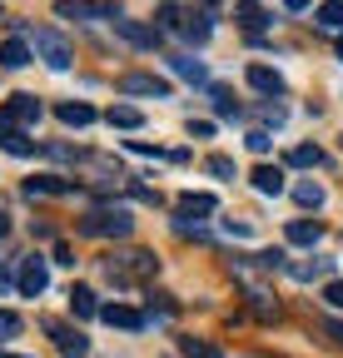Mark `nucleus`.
I'll return each mask as SVG.
<instances>
[{"label": "nucleus", "instance_id": "1", "mask_svg": "<svg viewBox=\"0 0 343 358\" xmlns=\"http://www.w3.org/2000/svg\"><path fill=\"white\" fill-rule=\"evenodd\" d=\"M159 268V259L149 254V249H130V254H110L105 259V274L115 279V284H130V279H149Z\"/></svg>", "mask_w": 343, "mask_h": 358}, {"label": "nucleus", "instance_id": "2", "mask_svg": "<svg viewBox=\"0 0 343 358\" xmlns=\"http://www.w3.org/2000/svg\"><path fill=\"white\" fill-rule=\"evenodd\" d=\"M130 229H135L130 209H95L80 219V234H90V239H124Z\"/></svg>", "mask_w": 343, "mask_h": 358}, {"label": "nucleus", "instance_id": "3", "mask_svg": "<svg viewBox=\"0 0 343 358\" xmlns=\"http://www.w3.org/2000/svg\"><path fill=\"white\" fill-rule=\"evenodd\" d=\"M60 20H119L115 0H55Z\"/></svg>", "mask_w": 343, "mask_h": 358}, {"label": "nucleus", "instance_id": "4", "mask_svg": "<svg viewBox=\"0 0 343 358\" xmlns=\"http://www.w3.org/2000/svg\"><path fill=\"white\" fill-rule=\"evenodd\" d=\"M35 50L45 55V65H50V70H70V65H75L70 40H65V35H55V30H35Z\"/></svg>", "mask_w": 343, "mask_h": 358}, {"label": "nucleus", "instance_id": "5", "mask_svg": "<svg viewBox=\"0 0 343 358\" xmlns=\"http://www.w3.org/2000/svg\"><path fill=\"white\" fill-rule=\"evenodd\" d=\"M35 120H40V100H35V95H15L10 105H0V129L35 124Z\"/></svg>", "mask_w": 343, "mask_h": 358}, {"label": "nucleus", "instance_id": "6", "mask_svg": "<svg viewBox=\"0 0 343 358\" xmlns=\"http://www.w3.org/2000/svg\"><path fill=\"white\" fill-rule=\"evenodd\" d=\"M45 329H50V338H55V348H60L65 358H90V338H85L80 329H70V324H55V319H50Z\"/></svg>", "mask_w": 343, "mask_h": 358}, {"label": "nucleus", "instance_id": "7", "mask_svg": "<svg viewBox=\"0 0 343 358\" xmlns=\"http://www.w3.org/2000/svg\"><path fill=\"white\" fill-rule=\"evenodd\" d=\"M119 95H154V100H164V95H169V80L130 70V75H119Z\"/></svg>", "mask_w": 343, "mask_h": 358}, {"label": "nucleus", "instance_id": "8", "mask_svg": "<svg viewBox=\"0 0 343 358\" xmlns=\"http://www.w3.org/2000/svg\"><path fill=\"white\" fill-rule=\"evenodd\" d=\"M115 35H124V40H130V45H145V50H154V45H159V25H140V20H115Z\"/></svg>", "mask_w": 343, "mask_h": 358}, {"label": "nucleus", "instance_id": "9", "mask_svg": "<svg viewBox=\"0 0 343 358\" xmlns=\"http://www.w3.org/2000/svg\"><path fill=\"white\" fill-rule=\"evenodd\" d=\"M100 319H105L110 329H145V313L130 308V303H105V308H100Z\"/></svg>", "mask_w": 343, "mask_h": 358}, {"label": "nucleus", "instance_id": "10", "mask_svg": "<svg viewBox=\"0 0 343 358\" xmlns=\"http://www.w3.org/2000/svg\"><path fill=\"white\" fill-rule=\"evenodd\" d=\"M45 284H50V274H45V259H25L20 264V294H45Z\"/></svg>", "mask_w": 343, "mask_h": 358}, {"label": "nucleus", "instance_id": "11", "mask_svg": "<svg viewBox=\"0 0 343 358\" xmlns=\"http://www.w3.org/2000/svg\"><path fill=\"white\" fill-rule=\"evenodd\" d=\"M25 194L35 199V194H75V185L70 179H60V174H35V179H25Z\"/></svg>", "mask_w": 343, "mask_h": 358}, {"label": "nucleus", "instance_id": "12", "mask_svg": "<svg viewBox=\"0 0 343 358\" xmlns=\"http://www.w3.org/2000/svg\"><path fill=\"white\" fill-rule=\"evenodd\" d=\"M249 85L259 90V95H284V75L269 70V65H249Z\"/></svg>", "mask_w": 343, "mask_h": 358}, {"label": "nucleus", "instance_id": "13", "mask_svg": "<svg viewBox=\"0 0 343 358\" xmlns=\"http://www.w3.org/2000/svg\"><path fill=\"white\" fill-rule=\"evenodd\" d=\"M254 189L259 194H284V169L279 164H259L254 169Z\"/></svg>", "mask_w": 343, "mask_h": 358}, {"label": "nucleus", "instance_id": "14", "mask_svg": "<svg viewBox=\"0 0 343 358\" xmlns=\"http://www.w3.org/2000/svg\"><path fill=\"white\" fill-rule=\"evenodd\" d=\"M70 308H75V319H95V313H100V299H95V289L75 284V289H70Z\"/></svg>", "mask_w": 343, "mask_h": 358}, {"label": "nucleus", "instance_id": "15", "mask_svg": "<svg viewBox=\"0 0 343 358\" xmlns=\"http://www.w3.org/2000/svg\"><path fill=\"white\" fill-rule=\"evenodd\" d=\"M234 20H239V25H244L249 35H259V30L269 25V15H264L259 6H254V0H239V6H234Z\"/></svg>", "mask_w": 343, "mask_h": 358}, {"label": "nucleus", "instance_id": "16", "mask_svg": "<svg viewBox=\"0 0 343 358\" xmlns=\"http://www.w3.org/2000/svg\"><path fill=\"white\" fill-rule=\"evenodd\" d=\"M323 239V224L319 219H293L289 224V244H319Z\"/></svg>", "mask_w": 343, "mask_h": 358}, {"label": "nucleus", "instance_id": "17", "mask_svg": "<svg viewBox=\"0 0 343 358\" xmlns=\"http://www.w3.org/2000/svg\"><path fill=\"white\" fill-rule=\"evenodd\" d=\"M214 209H219V199H214V194H180V214L184 219H194V214H214Z\"/></svg>", "mask_w": 343, "mask_h": 358}, {"label": "nucleus", "instance_id": "18", "mask_svg": "<svg viewBox=\"0 0 343 358\" xmlns=\"http://www.w3.org/2000/svg\"><path fill=\"white\" fill-rule=\"evenodd\" d=\"M194 45H204L209 35H214V20H209V10H194V15H184V25H180Z\"/></svg>", "mask_w": 343, "mask_h": 358}, {"label": "nucleus", "instance_id": "19", "mask_svg": "<svg viewBox=\"0 0 343 358\" xmlns=\"http://www.w3.org/2000/svg\"><path fill=\"white\" fill-rule=\"evenodd\" d=\"M55 115H60L65 124H75V129H85V124H90V120H95V110H90V105H85V100H65V105H60Z\"/></svg>", "mask_w": 343, "mask_h": 358}, {"label": "nucleus", "instance_id": "20", "mask_svg": "<svg viewBox=\"0 0 343 358\" xmlns=\"http://www.w3.org/2000/svg\"><path fill=\"white\" fill-rule=\"evenodd\" d=\"M0 65H6V70L30 65V45H25V40H6V45H0Z\"/></svg>", "mask_w": 343, "mask_h": 358}, {"label": "nucleus", "instance_id": "21", "mask_svg": "<svg viewBox=\"0 0 343 358\" xmlns=\"http://www.w3.org/2000/svg\"><path fill=\"white\" fill-rule=\"evenodd\" d=\"M289 164H298V169H319V164H323V150H319V145H293V150H289Z\"/></svg>", "mask_w": 343, "mask_h": 358}, {"label": "nucleus", "instance_id": "22", "mask_svg": "<svg viewBox=\"0 0 343 358\" xmlns=\"http://www.w3.org/2000/svg\"><path fill=\"white\" fill-rule=\"evenodd\" d=\"M0 150H6V155H20V159H25V155H35V145L25 140L20 129H0Z\"/></svg>", "mask_w": 343, "mask_h": 358}, {"label": "nucleus", "instance_id": "23", "mask_svg": "<svg viewBox=\"0 0 343 358\" xmlns=\"http://www.w3.org/2000/svg\"><path fill=\"white\" fill-rule=\"evenodd\" d=\"M110 124H115V129H140L145 115H140L135 105H115V110H110Z\"/></svg>", "mask_w": 343, "mask_h": 358}, {"label": "nucleus", "instance_id": "24", "mask_svg": "<svg viewBox=\"0 0 343 358\" xmlns=\"http://www.w3.org/2000/svg\"><path fill=\"white\" fill-rule=\"evenodd\" d=\"M180 353H184V358H224L209 338H180Z\"/></svg>", "mask_w": 343, "mask_h": 358}, {"label": "nucleus", "instance_id": "25", "mask_svg": "<svg viewBox=\"0 0 343 358\" xmlns=\"http://www.w3.org/2000/svg\"><path fill=\"white\" fill-rule=\"evenodd\" d=\"M293 199L304 209H319L323 204V185H314V179H304V185H293Z\"/></svg>", "mask_w": 343, "mask_h": 358}, {"label": "nucleus", "instance_id": "26", "mask_svg": "<svg viewBox=\"0 0 343 358\" xmlns=\"http://www.w3.org/2000/svg\"><path fill=\"white\" fill-rule=\"evenodd\" d=\"M169 65H175V75H184V80H194V85H204V80H209V75H204V65H199V60H189V55H175Z\"/></svg>", "mask_w": 343, "mask_h": 358}, {"label": "nucleus", "instance_id": "27", "mask_svg": "<svg viewBox=\"0 0 343 358\" xmlns=\"http://www.w3.org/2000/svg\"><path fill=\"white\" fill-rule=\"evenodd\" d=\"M319 25L343 30V0H323V6H319Z\"/></svg>", "mask_w": 343, "mask_h": 358}, {"label": "nucleus", "instance_id": "28", "mask_svg": "<svg viewBox=\"0 0 343 358\" xmlns=\"http://www.w3.org/2000/svg\"><path fill=\"white\" fill-rule=\"evenodd\" d=\"M209 174H219V179H234V159H229V155H209Z\"/></svg>", "mask_w": 343, "mask_h": 358}, {"label": "nucleus", "instance_id": "29", "mask_svg": "<svg viewBox=\"0 0 343 358\" xmlns=\"http://www.w3.org/2000/svg\"><path fill=\"white\" fill-rule=\"evenodd\" d=\"M314 274H328V259H314V264H293V279H314Z\"/></svg>", "mask_w": 343, "mask_h": 358}, {"label": "nucleus", "instance_id": "30", "mask_svg": "<svg viewBox=\"0 0 343 358\" xmlns=\"http://www.w3.org/2000/svg\"><path fill=\"white\" fill-rule=\"evenodd\" d=\"M15 334H20V313L0 308V338H15Z\"/></svg>", "mask_w": 343, "mask_h": 358}, {"label": "nucleus", "instance_id": "31", "mask_svg": "<svg viewBox=\"0 0 343 358\" xmlns=\"http://www.w3.org/2000/svg\"><path fill=\"white\" fill-rule=\"evenodd\" d=\"M323 303L328 308H343V279H328L323 284Z\"/></svg>", "mask_w": 343, "mask_h": 358}, {"label": "nucleus", "instance_id": "32", "mask_svg": "<svg viewBox=\"0 0 343 358\" xmlns=\"http://www.w3.org/2000/svg\"><path fill=\"white\" fill-rule=\"evenodd\" d=\"M159 25H164V30H180V25H184V10H180V6H164V10H159Z\"/></svg>", "mask_w": 343, "mask_h": 358}, {"label": "nucleus", "instance_id": "33", "mask_svg": "<svg viewBox=\"0 0 343 358\" xmlns=\"http://www.w3.org/2000/svg\"><path fill=\"white\" fill-rule=\"evenodd\" d=\"M269 145H274V140H269L264 129H249V150H254V155H269Z\"/></svg>", "mask_w": 343, "mask_h": 358}, {"label": "nucleus", "instance_id": "34", "mask_svg": "<svg viewBox=\"0 0 343 358\" xmlns=\"http://www.w3.org/2000/svg\"><path fill=\"white\" fill-rule=\"evenodd\" d=\"M214 110H219V115H239V105L229 100V90H214Z\"/></svg>", "mask_w": 343, "mask_h": 358}, {"label": "nucleus", "instance_id": "35", "mask_svg": "<svg viewBox=\"0 0 343 358\" xmlns=\"http://www.w3.org/2000/svg\"><path fill=\"white\" fill-rule=\"evenodd\" d=\"M259 264H264V268H284V249H264Z\"/></svg>", "mask_w": 343, "mask_h": 358}, {"label": "nucleus", "instance_id": "36", "mask_svg": "<svg viewBox=\"0 0 343 358\" xmlns=\"http://www.w3.org/2000/svg\"><path fill=\"white\" fill-rule=\"evenodd\" d=\"M189 134H199V140H209V134H214V120H189Z\"/></svg>", "mask_w": 343, "mask_h": 358}, {"label": "nucleus", "instance_id": "37", "mask_svg": "<svg viewBox=\"0 0 343 358\" xmlns=\"http://www.w3.org/2000/svg\"><path fill=\"white\" fill-rule=\"evenodd\" d=\"M55 264H70V268H75V249H70V244H55Z\"/></svg>", "mask_w": 343, "mask_h": 358}, {"label": "nucleus", "instance_id": "38", "mask_svg": "<svg viewBox=\"0 0 343 358\" xmlns=\"http://www.w3.org/2000/svg\"><path fill=\"white\" fill-rule=\"evenodd\" d=\"M323 334H333V343H343V324H333V319H328V324H323Z\"/></svg>", "mask_w": 343, "mask_h": 358}, {"label": "nucleus", "instance_id": "39", "mask_svg": "<svg viewBox=\"0 0 343 358\" xmlns=\"http://www.w3.org/2000/svg\"><path fill=\"white\" fill-rule=\"evenodd\" d=\"M284 6H289V10H309V0H284Z\"/></svg>", "mask_w": 343, "mask_h": 358}, {"label": "nucleus", "instance_id": "40", "mask_svg": "<svg viewBox=\"0 0 343 358\" xmlns=\"http://www.w3.org/2000/svg\"><path fill=\"white\" fill-rule=\"evenodd\" d=\"M6 234H10V219H6V214H0V239H6Z\"/></svg>", "mask_w": 343, "mask_h": 358}, {"label": "nucleus", "instance_id": "41", "mask_svg": "<svg viewBox=\"0 0 343 358\" xmlns=\"http://www.w3.org/2000/svg\"><path fill=\"white\" fill-rule=\"evenodd\" d=\"M204 6H224V0H204Z\"/></svg>", "mask_w": 343, "mask_h": 358}, {"label": "nucleus", "instance_id": "42", "mask_svg": "<svg viewBox=\"0 0 343 358\" xmlns=\"http://www.w3.org/2000/svg\"><path fill=\"white\" fill-rule=\"evenodd\" d=\"M338 60H343V40H338Z\"/></svg>", "mask_w": 343, "mask_h": 358}, {"label": "nucleus", "instance_id": "43", "mask_svg": "<svg viewBox=\"0 0 343 358\" xmlns=\"http://www.w3.org/2000/svg\"><path fill=\"white\" fill-rule=\"evenodd\" d=\"M6 358H25V353H6Z\"/></svg>", "mask_w": 343, "mask_h": 358}]
</instances>
